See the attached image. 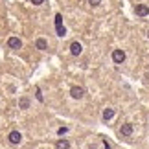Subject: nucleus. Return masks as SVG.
Masks as SVG:
<instances>
[{
  "label": "nucleus",
  "instance_id": "1",
  "mask_svg": "<svg viewBox=\"0 0 149 149\" xmlns=\"http://www.w3.org/2000/svg\"><path fill=\"white\" fill-rule=\"evenodd\" d=\"M112 61L116 63V65H122L125 61V52L123 50H114L112 52Z\"/></svg>",
  "mask_w": 149,
  "mask_h": 149
},
{
  "label": "nucleus",
  "instance_id": "2",
  "mask_svg": "<svg viewBox=\"0 0 149 149\" xmlns=\"http://www.w3.org/2000/svg\"><path fill=\"white\" fill-rule=\"evenodd\" d=\"M70 96L74 100H81L83 96H85V88L83 87H72L70 88Z\"/></svg>",
  "mask_w": 149,
  "mask_h": 149
},
{
  "label": "nucleus",
  "instance_id": "3",
  "mask_svg": "<svg viewBox=\"0 0 149 149\" xmlns=\"http://www.w3.org/2000/svg\"><path fill=\"white\" fill-rule=\"evenodd\" d=\"M8 138H9V142H11L13 146H17V144H20V140H22V134L19 133V131H11Z\"/></svg>",
  "mask_w": 149,
  "mask_h": 149
},
{
  "label": "nucleus",
  "instance_id": "4",
  "mask_svg": "<svg viewBox=\"0 0 149 149\" xmlns=\"http://www.w3.org/2000/svg\"><path fill=\"white\" fill-rule=\"evenodd\" d=\"M8 46L13 48V50H19V48L22 46V41H20L19 37H9V39H8Z\"/></svg>",
  "mask_w": 149,
  "mask_h": 149
},
{
  "label": "nucleus",
  "instance_id": "5",
  "mask_svg": "<svg viewBox=\"0 0 149 149\" xmlns=\"http://www.w3.org/2000/svg\"><path fill=\"white\" fill-rule=\"evenodd\" d=\"M134 11H136V15H138V17H146V15H149V6L138 4V6L134 8Z\"/></svg>",
  "mask_w": 149,
  "mask_h": 149
},
{
  "label": "nucleus",
  "instance_id": "6",
  "mask_svg": "<svg viewBox=\"0 0 149 149\" xmlns=\"http://www.w3.org/2000/svg\"><path fill=\"white\" fill-rule=\"evenodd\" d=\"M120 134L122 136H131L133 134V123H123L120 127Z\"/></svg>",
  "mask_w": 149,
  "mask_h": 149
},
{
  "label": "nucleus",
  "instance_id": "7",
  "mask_svg": "<svg viewBox=\"0 0 149 149\" xmlns=\"http://www.w3.org/2000/svg\"><path fill=\"white\" fill-rule=\"evenodd\" d=\"M70 52H72V55H79V54L83 52V46H81L77 41H74V42L70 44Z\"/></svg>",
  "mask_w": 149,
  "mask_h": 149
},
{
  "label": "nucleus",
  "instance_id": "8",
  "mask_svg": "<svg viewBox=\"0 0 149 149\" xmlns=\"http://www.w3.org/2000/svg\"><path fill=\"white\" fill-rule=\"evenodd\" d=\"M55 149H70V142L66 138H59L55 142Z\"/></svg>",
  "mask_w": 149,
  "mask_h": 149
},
{
  "label": "nucleus",
  "instance_id": "9",
  "mask_svg": "<svg viewBox=\"0 0 149 149\" xmlns=\"http://www.w3.org/2000/svg\"><path fill=\"white\" fill-rule=\"evenodd\" d=\"M35 46H37V50H48V42L44 41V39H37Z\"/></svg>",
  "mask_w": 149,
  "mask_h": 149
},
{
  "label": "nucleus",
  "instance_id": "10",
  "mask_svg": "<svg viewBox=\"0 0 149 149\" xmlns=\"http://www.w3.org/2000/svg\"><path fill=\"white\" fill-rule=\"evenodd\" d=\"M19 107L20 109H30V100H28L26 96H22V98L19 100Z\"/></svg>",
  "mask_w": 149,
  "mask_h": 149
},
{
  "label": "nucleus",
  "instance_id": "11",
  "mask_svg": "<svg viewBox=\"0 0 149 149\" xmlns=\"http://www.w3.org/2000/svg\"><path fill=\"white\" fill-rule=\"evenodd\" d=\"M114 116V109H105L103 111V120H111Z\"/></svg>",
  "mask_w": 149,
  "mask_h": 149
},
{
  "label": "nucleus",
  "instance_id": "12",
  "mask_svg": "<svg viewBox=\"0 0 149 149\" xmlns=\"http://www.w3.org/2000/svg\"><path fill=\"white\" fill-rule=\"evenodd\" d=\"M55 28H63V15L61 13L55 15Z\"/></svg>",
  "mask_w": 149,
  "mask_h": 149
},
{
  "label": "nucleus",
  "instance_id": "13",
  "mask_svg": "<svg viewBox=\"0 0 149 149\" xmlns=\"http://www.w3.org/2000/svg\"><path fill=\"white\" fill-rule=\"evenodd\" d=\"M55 30H57V35H59V37H65V35H66L65 26H63V28H55Z\"/></svg>",
  "mask_w": 149,
  "mask_h": 149
},
{
  "label": "nucleus",
  "instance_id": "14",
  "mask_svg": "<svg viewBox=\"0 0 149 149\" xmlns=\"http://www.w3.org/2000/svg\"><path fill=\"white\" fill-rule=\"evenodd\" d=\"M66 131H68L66 127H59V129H57V134H59V136H63V134L66 133Z\"/></svg>",
  "mask_w": 149,
  "mask_h": 149
},
{
  "label": "nucleus",
  "instance_id": "15",
  "mask_svg": "<svg viewBox=\"0 0 149 149\" xmlns=\"http://www.w3.org/2000/svg\"><path fill=\"white\" fill-rule=\"evenodd\" d=\"M88 4H90V6H100L101 0H88Z\"/></svg>",
  "mask_w": 149,
  "mask_h": 149
},
{
  "label": "nucleus",
  "instance_id": "16",
  "mask_svg": "<svg viewBox=\"0 0 149 149\" xmlns=\"http://www.w3.org/2000/svg\"><path fill=\"white\" fill-rule=\"evenodd\" d=\"M37 100L42 101V94H41V88H37Z\"/></svg>",
  "mask_w": 149,
  "mask_h": 149
},
{
  "label": "nucleus",
  "instance_id": "17",
  "mask_svg": "<svg viewBox=\"0 0 149 149\" xmlns=\"http://www.w3.org/2000/svg\"><path fill=\"white\" fill-rule=\"evenodd\" d=\"M31 2H33V6H41L44 0H31Z\"/></svg>",
  "mask_w": 149,
  "mask_h": 149
},
{
  "label": "nucleus",
  "instance_id": "18",
  "mask_svg": "<svg viewBox=\"0 0 149 149\" xmlns=\"http://www.w3.org/2000/svg\"><path fill=\"white\" fill-rule=\"evenodd\" d=\"M103 147H105V149H111V146H109V144H107V140H105V142H103Z\"/></svg>",
  "mask_w": 149,
  "mask_h": 149
},
{
  "label": "nucleus",
  "instance_id": "19",
  "mask_svg": "<svg viewBox=\"0 0 149 149\" xmlns=\"http://www.w3.org/2000/svg\"><path fill=\"white\" fill-rule=\"evenodd\" d=\"M147 39H149V30H147Z\"/></svg>",
  "mask_w": 149,
  "mask_h": 149
}]
</instances>
